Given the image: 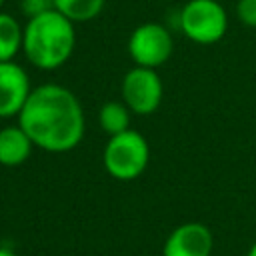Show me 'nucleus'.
<instances>
[{"label": "nucleus", "mask_w": 256, "mask_h": 256, "mask_svg": "<svg viewBox=\"0 0 256 256\" xmlns=\"http://www.w3.org/2000/svg\"><path fill=\"white\" fill-rule=\"evenodd\" d=\"M32 92L30 78L14 60L0 62V118L18 116Z\"/></svg>", "instance_id": "nucleus-8"}, {"label": "nucleus", "mask_w": 256, "mask_h": 256, "mask_svg": "<svg viewBox=\"0 0 256 256\" xmlns=\"http://www.w3.org/2000/svg\"><path fill=\"white\" fill-rule=\"evenodd\" d=\"M120 92L122 102L132 110V114L146 116L158 110L164 96V86L154 68L134 66L124 74Z\"/></svg>", "instance_id": "nucleus-6"}, {"label": "nucleus", "mask_w": 256, "mask_h": 256, "mask_svg": "<svg viewBox=\"0 0 256 256\" xmlns=\"http://www.w3.org/2000/svg\"><path fill=\"white\" fill-rule=\"evenodd\" d=\"M180 28L194 44H216L228 30V14L216 0H188L180 10Z\"/></svg>", "instance_id": "nucleus-4"}, {"label": "nucleus", "mask_w": 256, "mask_h": 256, "mask_svg": "<svg viewBox=\"0 0 256 256\" xmlns=\"http://www.w3.org/2000/svg\"><path fill=\"white\" fill-rule=\"evenodd\" d=\"M236 16L244 26L256 28V0H236Z\"/></svg>", "instance_id": "nucleus-13"}, {"label": "nucleus", "mask_w": 256, "mask_h": 256, "mask_svg": "<svg viewBox=\"0 0 256 256\" xmlns=\"http://www.w3.org/2000/svg\"><path fill=\"white\" fill-rule=\"evenodd\" d=\"M172 36L166 26L158 22H144L136 26L128 38V54L136 66L158 68L172 56Z\"/></svg>", "instance_id": "nucleus-5"}, {"label": "nucleus", "mask_w": 256, "mask_h": 256, "mask_svg": "<svg viewBox=\"0 0 256 256\" xmlns=\"http://www.w3.org/2000/svg\"><path fill=\"white\" fill-rule=\"evenodd\" d=\"M130 114L132 110L124 102L110 100L102 104V108L98 110V124L106 134L114 136L130 128Z\"/></svg>", "instance_id": "nucleus-11"}, {"label": "nucleus", "mask_w": 256, "mask_h": 256, "mask_svg": "<svg viewBox=\"0 0 256 256\" xmlns=\"http://www.w3.org/2000/svg\"><path fill=\"white\" fill-rule=\"evenodd\" d=\"M150 160V146L148 140L138 130H124L108 138L102 162L106 172L116 180H134L138 178Z\"/></svg>", "instance_id": "nucleus-3"}, {"label": "nucleus", "mask_w": 256, "mask_h": 256, "mask_svg": "<svg viewBox=\"0 0 256 256\" xmlns=\"http://www.w3.org/2000/svg\"><path fill=\"white\" fill-rule=\"evenodd\" d=\"M52 8H54V0H20V10L28 18H34Z\"/></svg>", "instance_id": "nucleus-14"}, {"label": "nucleus", "mask_w": 256, "mask_h": 256, "mask_svg": "<svg viewBox=\"0 0 256 256\" xmlns=\"http://www.w3.org/2000/svg\"><path fill=\"white\" fill-rule=\"evenodd\" d=\"M76 46L74 22L58 10H46L28 18L24 26L22 50L28 62L42 70H54L66 64Z\"/></svg>", "instance_id": "nucleus-2"}, {"label": "nucleus", "mask_w": 256, "mask_h": 256, "mask_svg": "<svg viewBox=\"0 0 256 256\" xmlns=\"http://www.w3.org/2000/svg\"><path fill=\"white\" fill-rule=\"evenodd\" d=\"M34 142L24 132L20 124L0 128V164L2 166H20L32 154Z\"/></svg>", "instance_id": "nucleus-9"}, {"label": "nucleus", "mask_w": 256, "mask_h": 256, "mask_svg": "<svg viewBox=\"0 0 256 256\" xmlns=\"http://www.w3.org/2000/svg\"><path fill=\"white\" fill-rule=\"evenodd\" d=\"M24 28L12 16L0 10V62L14 60L16 54L22 50Z\"/></svg>", "instance_id": "nucleus-10"}, {"label": "nucleus", "mask_w": 256, "mask_h": 256, "mask_svg": "<svg viewBox=\"0 0 256 256\" xmlns=\"http://www.w3.org/2000/svg\"><path fill=\"white\" fill-rule=\"evenodd\" d=\"M246 256H256V242H254V244L248 248V254H246Z\"/></svg>", "instance_id": "nucleus-16"}, {"label": "nucleus", "mask_w": 256, "mask_h": 256, "mask_svg": "<svg viewBox=\"0 0 256 256\" xmlns=\"http://www.w3.org/2000/svg\"><path fill=\"white\" fill-rule=\"evenodd\" d=\"M214 236L200 222H184L176 226L164 240L162 256H212Z\"/></svg>", "instance_id": "nucleus-7"}, {"label": "nucleus", "mask_w": 256, "mask_h": 256, "mask_svg": "<svg viewBox=\"0 0 256 256\" xmlns=\"http://www.w3.org/2000/svg\"><path fill=\"white\" fill-rule=\"evenodd\" d=\"M106 0H54V10L72 22H88L104 10Z\"/></svg>", "instance_id": "nucleus-12"}, {"label": "nucleus", "mask_w": 256, "mask_h": 256, "mask_svg": "<svg viewBox=\"0 0 256 256\" xmlns=\"http://www.w3.org/2000/svg\"><path fill=\"white\" fill-rule=\"evenodd\" d=\"M2 4H4V0H0V8H2Z\"/></svg>", "instance_id": "nucleus-17"}, {"label": "nucleus", "mask_w": 256, "mask_h": 256, "mask_svg": "<svg viewBox=\"0 0 256 256\" xmlns=\"http://www.w3.org/2000/svg\"><path fill=\"white\" fill-rule=\"evenodd\" d=\"M18 124L34 146L46 152H68L84 136V110L80 100L62 84H40L32 88Z\"/></svg>", "instance_id": "nucleus-1"}, {"label": "nucleus", "mask_w": 256, "mask_h": 256, "mask_svg": "<svg viewBox=\"0 0 256 256\" xmlns=\"http://www.w3.org/2000/svg\"><path fill=\"white\" fill-rule=\"evenodd\" d=\"M0 256H18V254L12 252V250H8V248H0Z\"/></svg>", "instance_id": "nucleus-15"}]
</instances>
